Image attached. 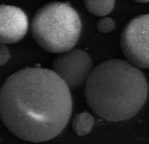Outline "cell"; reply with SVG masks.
I'll return each instance as SVG.
<instances>
[{"mask_svg":"<svg viewBox=\"0 0 149 144\" xmlns=\"http://www.w3.org/2000/svg\"><path fill=\"white\" fill-rule=\"evenodd\" d=\"M72 110L70 88L51 69L25 67L0 89V118L17 138L43 143L59 135Z\"/></svg>","mask_w":149,"mask_h":144,"instance_id":"6da1fadb","label":"cell"},{"mask_svg":"<svg viewBox=\"0 0 149 144\" xmlns=\"http://www.w3.org/2000/svg\"><path fill=\"white\" fill-rule=\"evenodd\" d=\"M81 19L68 3L51 2L41 6L31 21V34L45 51L63 53L72 50L81 33Z\"/></svg>","mask_w":149,"mask_h":144,"instance_id":"3957f363","label":"cell"},{"mask_svg":"<svg viewBox=\"0 0 149 144\" xmlns=\"http://www.w3.org/2000/svg\"><path fill=\"white\" fill-rule=\"evenodd\" d=\"M148 85L142 72L124 59H109L91 72L85 88L89 108L108 122L134 117L146 103Z\"/></svg>","mask_w":149,"mask_h":144,"instance_id":"7a4b0ae2","label":"cell"},{"mask_svg":"<svg viewBox=\"0 0 149 144\" xmlns=\"http://www.w3.org/2000/svg\"><path fill=\"white\" fill-rule=\"evenodd\" d=\"M120 47L128 62L139 68H149V14L139 15L126 24Z\"/></svg>","mask_w":149,"mask_h":144,"instance_id":"277c9868","label":"cell"},{"mask_svg":"<svg viewBox=\"0 0 149 144\" xmlns=\"http://www.w3.org/2000/svg\"><path fill=\"white\" fill-rule=\"evenodd\" d=\"M137 3H148L149 0H134Z\"/></svg>","mask_w":149,"mask_h":144,"instance_id":"8fae6325","label":"cell"},{"mask_svg":"<svg viewBox=\"0 0 149 144\" xmlns=\"http://www.w3.org/2000/svg\"><path fill=\"white\" fill-rule=\"evenodd\" d=\"M115 27V22L109 17H103L97 22V29L101 33H109Z\"/></svg>","mask_w":149,"mask_h":144,"instance_id":"9c48e42d","label":"cell"},{"mask_svg":"<svg viewBox=\"0 0 149 144\" xmlns=\"http://www.w3.org/2000/svg\"><path fill=\"white\" fill-rule=\"evenodd\" d=\"M29 20L19 7L0 4V44L19 42L28 31Z\"/></svg>","mask_w":149,"mask_h":144,"instance_id":"8992f818","label":"cell"},{"mask_svg":"<svg viewBox=\"0 0 149 144\" xmlns=\"http://www.w3.org/2000/svg\"><path fill=\"white\" fill-rule=\"evenodd\" d=\"M94 124V119L89 113L78 114L72 121V129L79 136H84L91 132Z\"/></svg>","mask_w":149,"mask_h":144,"instance_id":"ba28073f","label":"cell"},{"mask_svg":"<svg viewBox=\"0 0 149 144\" xmlns=\"http://www.w3.org/2000/svg\"><path fill=\"white\" fill-rule=\"evenodd\" d=\"M84 4L91 14L103 17L113 11L115 0H84Z\"/></svg>","mask_w":149,"mask_h":144,"instance_id":"52a82bcc","label":"cell"},{"mask_svg":"<svg viewBox=\"0 0 149 144\" xmlns=\"http://www.w3.org/2000/svg\"><path fill=\"white\" fill-rule=\"evenodd\" d=\"M52 71L69 88H77L86 82L93 71V61L85 51L72 49L54 59Z\"/></svg>","mask_w":149,"mask_h":144,"instance_id":"5b68a950","label":"cell"},{"mask_svg":"<svg viewBox=\"0 0 149 144\" xmlns=\"http://www.w3.org/2000/svg\"><path fill=\"white\" fill-rule=\"evenodd\" d=\"M10 59V52L5 45L0 44V66L4 65Z\"/></svg>","mask_w":149,"mask_h":144,"instance_id":"30bf717a","label":"cell"}]
</instances>
